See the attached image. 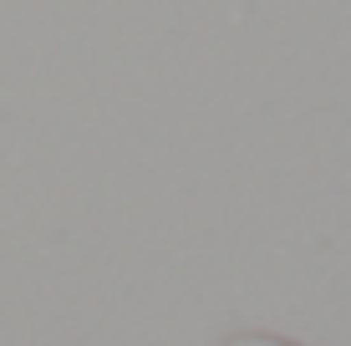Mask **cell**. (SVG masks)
<instances>
[{"label": "cell", "instance_id": "cell-1", "mask_svg": "<svg viewBox=\"0 0 351 346\" xmlns=\"http://www.w3.org/2000/svg\"><path fill=\"white\" fill-rule=\"evenodd\" d=\"M229 346H295V341H280V336H234Z\"/></svg>", "mask_w": 351, "mask_h": 346}]
</instances>
